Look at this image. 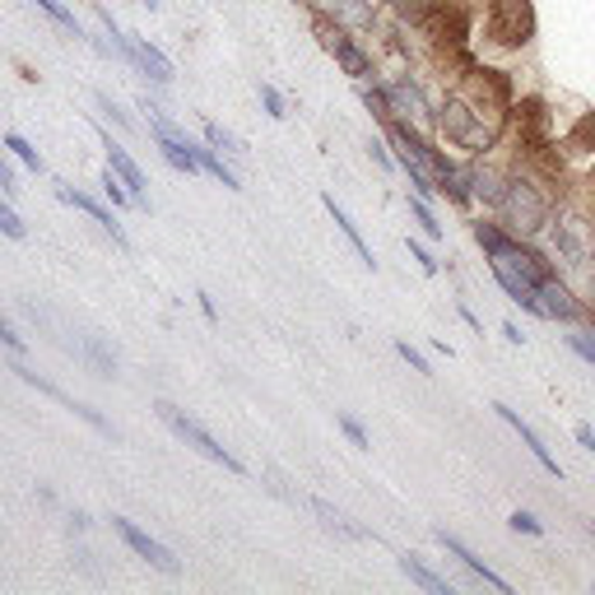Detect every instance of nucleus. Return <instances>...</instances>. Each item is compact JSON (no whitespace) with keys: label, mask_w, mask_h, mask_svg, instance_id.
I'll return each instance as SVG.
<instances>
[{"label":"nucleus","mask_w":595,"mask_h":595,"mask_svg":"<svg viewBox=\"0 0 595 595\" xmlns=\"http://www.w3.org/2000/svg\"><path fill=\"white\" fill-rule=\"evenodd\" d=\"M484 75L488 70H475V80L461 84V89L442 102V135L470 154L494 149V139L502 131V112H494V102L484 98Z\"/></svg>","instance_id":"1"},{"label":"nucleus","mask_w":595,"mask_h":595,"mask_svg":"<svg viewBox=\"0 0 595 595\" xmlns=\"http://www.w3.org/2000/svg\"><path fill=\"white\" fill-rule=\"evenodd\" d=\"M494 215L507 233L517 238H539L549 229V215H554V201L539 191L535 178H526V172H507V186L502 196L494 205Z\"/></svg>","instance_id":"2"},{"label":"nucleus","mask_w":595,"mask_h":595,"mask_svg":"<svg viewBox=\"0 0 595 595\" xmlns=\"http://www.w3.org/2000/svg\"><path fill=\"white\" fill-rule=\"evenodd\" d=\"M545 233L554 242V266H563L568 275H586L595 266V223L582 209H554Z\"/></svg>","instance_id":"3"},{"label":"nucleus","mask_w":595,"mask_h":595,"mask_svg":"<svg viewBox=\"0 0 595 595\" xmlns=\"http://www.w3.org/2000/svg\"><path fill=\"white\" fill-rule=\"evenodd\" d=\"M535 33V10L531 0H488L484 14V38L494 47H526Z\"/></svg>","instance_id":"4"},{"label":"nucleus","mask_w":595,"mask_h":595,"mask_svg":"<svg viewBox=\"0 0 595 595\" xmlns=\"http://www.w3.org/2000/svg\"><path fill=\"white\" fill-rule=\"evenodd\" d=\"M154 410H159V418H163V424H168L172 433H178L186 447H196L205 461H215V465H223V470H233V475H242V461L233 457L229 447H219L215 437H209V433H205V428H201V424H196V418H191V414H182L178 405H168V400H159V405H154Z\"/></svg>","instance_id":"5"},{"label":"nucleus","mask_w":595,"mask_h":595,"mask_svg":"<svg viewBox=\"0 0 595 595\" xmlns=\"http://www.w3.org/2000/svg\"><path fill=\"white\" fill-rule=\"evenodd\" d=\"M145 112H149V131H154V139H159V154L168 159V168L172 172H186V178H196L201 163H196V145L186 139V131L172 126L159 102H149V98H145Z\"/></svg>","instance_id":"6"},{"label":"nucleus","mask_w":595,"mask_h":595,"mask_svg":"<svg viewBox=\"0 0 595 595\" xmlns=\"http://www.w3.org/2000/svg\"><path fill=\"white\" fill-rule=\"evenodd\" d=\"M535 298H539V312H545V321H563V326L595 321L591 303H586V298H576V293H572V284H568L563 275H549L545 284L535 289Z\"/></svg>","instance_id":"7"},{"label":"nucleus","mask_w":595,"mask_h":595,"mask_svg":"<svg viewBox=\"0 0 595 595\" xmlns=\"http://www.w3.org/2000/svg\"><path fill=\"white\" fill-rule=\"evenodd\" d=\"M317 38H321V47H326L330 57H336V61H340L359 84H363L367 75H373V57H367V51H363L354 38H349L340 20H326V14H317Z\"/></svg>","instance_id":"8"},{"label":"nucleus","mask_w":595,"mask_h":595,"mask_svg":"<svg viewBox=\"0 0 595 595\" xmlns=\"http://www.w3.org/2000/svg\"><path fill=\"white\" fill-rule=\"evenodd\" d=\"M112 531H117L121 539H126V545H131L139 558H145L149 568H159V572H168V576H178V572H182V563H178V558H172V549H168V545H159V539H154L149 531H139L131 517H112Z\"/></svg>","instance_id":"9"},{"label":"nucleus","mask_w":595,"mask_h":595,"mask_svg":"<svg viewBox=\"0 0 595 595\" xmlns=\"http://www.w3.org/2000/svg\"><path fill=\"white\" fill-rule=\"evenodd\" d=\"M488 410H494V414L502 418V424H507V428H512V433L521 437V447H526V451H531V457H535L539 465H545V470H549V475H554V479H563V465H558V457H554V451H549L545 442H539V433H535V428L526 424V418H521V414H517L512 405H502V400H494V405H488Z\"/></svg>","instance_id":"10"},{"label":"nucleus","mask_w":595,"mask_h":595,"mask_svg":"<svg viewBox=\"0 0 595 595\" xmlns=\"http://www.w3.org/2000/svg\"><path fill=\"white\" fill-rule=\"evenodd\" d=\"M102 145H108V168L117 172V178H121V182H126V191H131V201H135L139 209H149V182H145V172H139V163L131 159V154H126V149H121V145H117V139H112L108 131H102Z\"/></svg>","instance_id":"11"},{"label":"nucleus","mask_w":595,"mask_h":595,"mask_svg":"<svg viewBox=\"0 0 595 595\" xmlns=\"http://www.w3.org/2000/svg\"><path fill=\"white\" fill-rule=\"evenodd\" d=\"M14 373H20V377L28 381V387H38L42 396H51V400H57V405H65L70 414H80V418H84V424H89V428H98V433H108V437H117V428H112V424H108V418H102L98 410H89V405H80V400H70V396H65L61 387H51V381H42L38 373H28V367H24L20 359H14Z\"/></svg>","instance_id":"12"},{"label":"nucleus","mask_w":595,"mask_h":595,"mask_svg":"<svg viewBox=\"0 0 595 595\" xmlns=\"http://www.w3.org/2000/svg\"><path fill=\"white\" fill-rule=\"evenodd\" d=\"M57 196H61L65 205H75V209H84V215H89V219L98 223V229H102V233H112V242H117V247H126V233H121V223L112 219V209H108V205H98L94 196H84V191H75V186H65V182H57Z\"/></svg>","instance_id":"13"},{"label":"nucleus","mask_w":595,"mask_h":595,"mask_svg":"<svg viewBox=\"0 0 595 595\" xmlns=\"http://www.w3.org/2000/svg\"><path fill=\"white\" fill-rule=\"evenodd\" d=\"M437 545H442V549H447L451 558H461V563H465L470 572H475V576H479V582H484V586H494V591H502V595H507V591H512V582H502V576H498L494 568H488V563H484V558H479L475 549H470V545H461V539H457V535H451V531H437Z\"/></svg>","instance_id":"14"},{"label":"nucleus","mask_w":595,"mask_h":595,"mask_svg":"<svg viewBox=\"0 0 595 595\" xmlns=\"http://www.w3.org/2000/svg\"><path fill=\"white\" fill-rule=\"evenodd\" d=\"M131 65L145 70L154 84H168V80H172V61H168L149 38H135V33H131Z\"/></svg>","instance_id":"15"},{"label":"nucleus","mask_w":595,"mask_h":595,"mask_svg":"<svg viewBox=\"0 0 595 595\" xmlns=\"http://www.w3.org/2000/svg\"><path fill=\"white\" fill-rule=\"evenodd\" d=\"M321 205L330 209V219H336V229H340V233L349 238V247H354V252H359V260H363V266H367V270H373V266H377V256H373V247H367V242H363V233H359V223H354V219H349V215H344V205H336V196H330V191H326V196H321Z\"/></svg>","instance_id":"16"},{"label":"nucleus","mask_w":595,"mask_h":595,"mask_svg":"<svg viewBox=\"0 0 595 595\" xmlns=\"http://www.w3.org/2000/svg\"><path fill=\"white\" fill-rule=\"evenodd\" d=\"M303 507H307V512H317V517H321V526H326V531H336V535H344V539H367V531L354 526V521H349V517L340 512V507H330L326 498H303Z\"/></svg>","instance_id":"17"},{"label":"nucleus","mask_w":595,"mask_h":595,"mask_svg":"<svg viewBox=\"0 0 595 595\" xmlns=\"http://www.w3.org/2000/svg\"><path fill=\"white\" fill-rule=\"evenodd\" d=\"M400 572H405L414 586L433 591V595H457V586H451L447 576H437L433 568H424V563H418V554H400Z\"/></svg>","instance_id":"18"},{"label":"nucleus","mask_w":595,"mask_h":595,"mask_svg":"<svg viewBox=\"0 0 595 595\" xmlns=\"http://www.w3.org/2000/svg\"><path fill=\"white\" fill-rule=\"evenodd\" d=\"M196 163L209 172V178H219L229 191H242V178H238V172H233L229 163H223V154H219L215 145H196Z\"/></svg>","instance_id":"19"},{"label":"nucleus","mask_w":595,"mask_h":595,"mask_svg":"<svg viewBox=\"0 0 595 595\" xmlns=\"http://www.w3.org/2000/svg\"><path fill=\"white\" fill-rule=\"evenodd\" d=\"M205 145H215L219 154H229V159H247V139L233 135V131H223L219 121H205Z\"/></svg>","instance_id":"20"},{"label":"nucleus","mask_w":595,"mask_h":595,"mask_svg":"<svg viewBox=\"0 0 595 595\" xmlns=\"http://www.w3.org/2000/svg\"><path fill=\"white\" fill-rule=\"evenodd\" d=\"M330 14H336L340 24H367L373 20V5H367V0H330Z\"/></svg>","instance_id":"21"},{"label":"nucleus","mask_w":595,"mask_h":595,"mask_svg":"<svg viewBox=\"0 0 595 595\" xmlns=\"http://www.w3.org/2000/svg\"><path fill=\"white\" fill-rule=\"evenodd\" d=\"M5 149H10V154H14V159H20V163H24V168H33V172H42V168H47V163H42V154H38V149H33V145H28V139H24V135H5Z\"/></svg>","instance_id":"22"},{"label":"nucleus","mask_w":595,"mask_h":595,"mask_svg":"<svg viewBox=\"0 0 595 595\" xmlns=\"http://www.w3.org/2000/svg\"><path fill=\"white\" fill-rule=\"evenodd\" d=\"M410 215H414V223H418V229H424L428 238H442V223H437V215L428 209L424 196H410Z\"/></svg>","instance_id":"23"},{"label":"nucleus","mask_w":595,"mask_h":595,"mask_svg":"<svg viewBox=\"0 0 595 595\" xmlns=\"http://www.w3.org/2000/svg\"><path fill=\"white\" fill-rule=\"evenodd\" d=\"M507 526H512V531H521V535H531V539H539V535H545V521H539L535 512H526V507H517V512L507 517Z\"/></svg>","instance_id":"24"},{"label":"nucleus","mask_w":595,"mask_h":595,"mask_svg":"<svg viewBox=\"0 0 595 595\" xmlns=\"http://www.w3.org/2000/svg\"><path fill=\"white\" fill-rule=\"evenodd\" d=\"M336 424H340V433H344V437H349V442H354L359 451H367V447H373V437H367V428L359 424L354 414H336Z\"/></svg>","instance_id":"25"},{"label":"nucleus","mask_w":595,"mask_h":595,"mask_svg":"<svg viewBox=\"0 0 595 595\" xmlns=\"http://www.w3.org/2000/svg\"><path fill=\"white\" fill-rule=\"evenodd\" d=\"M38 10L47 14L51 24H61V28H70V33H75V38H80V24H75V14H70V10L61 5V0H38Z\"/></svg>","instance_id":"26"},{"label":"nucleus","mask_w":595,"mask_h":595,"mask_svg":"<svg viewBox=\"0 0 595 595\" xmlns=\"http://www.w3.org/2000/svg\"><path fill=\"white\" fill-rule=\"evenodd\" d=\"M102 196H108V201H112L117 209H121V205H135V201H131V191H126V182H121L112 168L102 172Z\"/></svg>","instance_id":"27"},{"label":"nucleus","mask_w":595,"mask_h":595,"mask_svg":"<svg viewBox=\"0 0 595 595\" xmlns=\"http://www.w3.org/2000/svg\"><path fill=\"white\" fill-rule=\"evenodd\" d=\"M400 14H410V20H428V14L442 10V0H396Z\"/></svg>","instance_id":"28"},{"label":"nucleus","mask_w":595,"mask_h":595,"mask_svg":"<svg viewBox=\"0 0 595 595\" xmlns=\"http://www.w3.org/2000/svg\"><path fill=\"white\" fill-rule=\"evenodd\" d=\"M260 102H266V112H270L275 121H284V117H289V102H284V94H279L275 84H260Z\"/></svg>","instance_id":"29"},{"label":"nucleus","mask_w":595,"mask_h":595,"mask_svg":"<svg viewBox=\"0 0 595 595\" xmlns=\"http://www.w3.org/2000/svg\"><path fill=\"white\" fill-rule=\"evenodd\" d=\"M0 233H5V238H14V242H24V219L20 215H14V209L5 205V201H0Z\"/></svg>","instance_id":"30"},{"label":"nucleus","mask_w":595,"mask_h":595,"mask_svg":"<svg viewBox=\"0 0 595 595\" xmlns=\"http://www.w3.org/2000/svg\"><path fill=\"white\" fill-rule=\"evenodd\" d=\"M396 354H400V359H405V363L414 367V373H424V377L433 373V367H428V359H424V354H418V349H414L410 340H396Z\"/></svg>","instance_id":"31"},{"label":"nucleus","mask_w":595,"mask_h":595,"mask_svg":"<svg viewBox=\"0 0 595 595\" xmlns=\"http://www.w3.org/2000/svg\"><path fill=\"white\" fill-rule=\"evenodd\" d=\"M94 102H98V108H102V117H108V121H117V126H121V131H131V117H126V112H121V108H117V102H112L108 94H94Z\"/></svg>","instance_id":"32"},{"label":"nucleus","mask_w":595,"mask_h":595,"mask_svg":"<svg viewBox=\"0 0 595 595\" xmlns=\"http://www.w3.org/2000/svg\"><path fill=\"white\" fill-rule=\"evenodd\" d=\"M0 344L14 349V354H24V336H20V330H14V321L5 317V312H0Z\"/></svg>","instance_id":"33"},{"label":"nucleus","mask_w":595,"mask_h":595,"mask_svg":"<svg viewBox=\"0 0 595 595\" xmlns=\"http://www.w3.org/2000/svg\"><path fill=\"white\" fill-rule=\"evenodd\" d=\"M410 256L418 260V270H424V275H437V270H442V266H437V256L424 247V242H410Z\"/></svg>","instance_id":"34"},{"label":"nucleus","mask_w":595,"mask_h":595,"mask_svg":"<svg viewBox=\"0 0 595 595\" xmlns=\"http://www.w3.org/2000/svg\"><path fill=\"white\" fill-rule=\"evenodd\" d=\"M0 191H5V196H20V186H14V168H10L5 154H0Z\"/></svg>","instance_id":"35"},{"label":"nucleus","mask_w":595,"mask_h":595,"mask_svg":"<svg viewBox=\"0 0 595 595\" xmlns=\"http://www.w3.org/2000/svg\"><path fill=\"white\" fill-rule=\"evenodd\" d=\"M572 437H576V442H582V451H595V428H591V424H576V428H572Z\"/></svg>","instance_id":"36"},{"label":"nucleus","mask_w":595,"mask_h":595,"mask_svg":"<svg viewBox=\"0 0 595 595\" xmlns=\"http://www.w3.org/2000/svg\"><path fill=\"white\" fill-rule=\"evenodd\" d=\"M457 312H461V321H465L470 330H475V336H484V321H479V317H475V312H470L465 303H457Z\"/></svg>","instance_id":"37"},{"label":"nucleus","mask_w":595,"mask_h":595,"mask_svg":"<svg viewBox=\"0 0 595 595\" xmlns=\"http://www.w3.org/2000/svg\"><path fill=\"white\" fill-rule=\"evenodd\" d=\"M196 303H201V312H205V317H209V321H219V307H215V298H209L205 289L196 293Z\"/></svg>","instance_id":"38"},{"label":"nucleus","mask_w":595,"mask_h":595,"mask_svg":"<svg viewBox=\"0 0 595 595\" xmlns=\"http://www.w3.org/2000/svg\"><path fill=\"white\" fill-rule=\"evenodd\" d=\"M502 336L512 340V344H526V336H521V326H517V321H507V326H502Z\"/></svg>","instance_id":"39"},{"label":"nucleus","mask_w":595,"mask_h":595,"mask_svg":"<svg viewBox=\"0 0 595 595\" xmlns=\"http://www.w3.org/2000/svg\"><path fill=\"white\" fill-rule=\"evenodd\" d=\"M145 5H149V10H159V0H145Z\"/></svg>","instance_id":"40"},{"label":"nucleus","mask_w":595,"mask_h":595,"mask_svg":"<svg viewBox=\"0 0 595 595\" xmlns=\"http://www.w3.org/2000/svg\"><path fill=\"white\" fill-rule=\"evenodd\" d=\"M591 539H595V521H591Z\"/></svg>","instance_id":"41"}]
</instances>
